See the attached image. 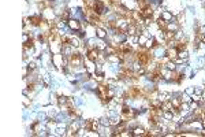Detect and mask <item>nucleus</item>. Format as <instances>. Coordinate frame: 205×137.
<instances>
[{
  "label": "nucleus",
  "instance_id": "f257e3e1",
  "mask_svg": "<svg viewBox=\"0 0 205 137\" xmlns=\"http://www.w3.org/2000/svg\"><path fill=\"white\" fill-rule=\"evenodd\" d=\"M41 14H43L44 21H48V22H52V21L56 18V13H55L54 7H47V8H44Z\"/></svg>",
  "mask_w": 205,
  "mask_h": 137
},
{
  "label": "nucleus",
  "instance_id": "f03ea898",
  "mask_svg": "<svg viewBox=\"0 0 205 137\" xmlns=\"http://www.w3.org/2000/svg\"><path fill=\"white\" fill-rule=\"evenodd\" d=\"M63 60H64V56L63 54H52V58H51V62L54 63V66L57 68V70H60L62 66H63Z\"/></svg>",
  "mask_w": 205,
  "mask_h": 137
},
{
  "label": "nucleus",
  "instance_id": "7ed1b4c3",
  "mask_svg": "<svg viewBox=\"0 0 205 137\" xmlns=\"http://www.w3.org/2000/svg\"><path fill=\"white\" fill-rule=\"evenodd\" d=\"M152 54H153V56L157 58V59H164L165 55H167V49L163 48L162 45H159V47H155L152 49Z\"/></svg>",
  "mask_w": 205,
  "mask_h": 137
},
{
  "label": "nucleus",
  "instance_id": "20e7f679",
  "mask_svg": "<svg viewBox=\"0 0 205 137\" xmlns=\"http://www.w3.org/2000/svg\"><path fill=\"white\" fill-rule=\"evenodd\" d=\"M67 25H68V27H70V29H71L73 32H78V30H81V26H82L81 21L75 19V18H70V19L67 21Z\"/></svg>",
  "mask_w": 205,
  "mask_h": 137
},
{
  "label": "nucleus",
  "instance_id": "39448f33",
  "mask_svg": "<svg viewBox=\"0 0 205 137\" xmlns=\"http://www.w3.org/2000/svg\"><path fill=\"white\" fill-rule=\"evenodd\" d=\"M100 49H97V48H92V49H89L87 51V54H86V56L90 60H93V62H97L98 60V56H100Z\"/></svg>",
  "mask_w": 205,
  "mask_h": 137
},
{
  "label": "nucleus",
  "instance_id": "423d86ee",
  "mask_svg": "<svg viewBox=\"0 0 205 137\" xmlns=\"http://www.w3.org/2000/svg\"><path fill=\"white\" fill-rule=\"evenodd\" d=\"M178 48H175V47H170L167 49V55H165V56H167V59L168 60H174V59H176L178 58Z\"/></svg>",
  "mask_w": 205,
  "mask_h": 137
},
{
  "label": "nucleus",
  "instance_id": "0eeeda50",
  "mask_svg": "<svg viewBox=\"0 0 205 137\" xmlns=\"http://www.w3.org/2000/svg\"><path fill=\"white\" fill-rule=\"evenodd\" d=\"M68 44H70L73 48H79L82 43H81V38H78L75 34H71L70 38H68Z\"/></svg>",
  "mask_w": 205,
  "mask_h": 137
},
{
  "label": "nucleus",
  "instance_id": "6e6552de",
  "mask_svg": "<svg viewBox=\"0 0 205 137\" xmlns=\"http://www.w3.org/2000/svg\"><path fill=\"white\" fill-rule=\"evenodd\" d=\"M160 18H163L164 21H167V22H171V21H176V18L172 15L171 11L168 10H162V13H160Z\"/></svg>",
  "mask_w": 205,
  "mask_h": 137
},
{
  "label": "nucleus",
  "instance_id": "1a4fd4ad",
  "mask_svg": "<svg viewBox=\"0 0 205 137\" xmlns=\"http://www.w3.org/2000/svg\"><path fill=\"white\" fill-rule=\"evenodd\" d=\"M155 38H156L157 43H165L167 38H165V30L164 29H159V30L156 32V34H155Z\"/></svg>",
  "mask_w": 205,
  "mask_h": 137
},
{
  "label": "nucleus",
  "instance_id": "9d476101",
  "mask_svg": "<svg viewBox=\"0 0 205 137\" xmlns=\"http://www.w3.org/2000/svg\"><path fill=\"white\" fill-rule=\"evenodd\" d=\"M133 136L142 137V136H148V133H146V130H145L142 126H135L134 129H133Z\"/></svg>",
  "mask_w": 205,
  "mask_h": 137
},
{
  "label": "nucleus",
  "instance_id": "9b49d317",
  "mask_svg": "<svg viewBox=\"0 0 205 137\" xmlns=\"http://www.w3.org/2000/svg\"><path fill=\"white\" fill-rule=\"evenodd\" d=\"M165 30H167V32H174V33H175V32L179 30V24L176 22V21H174V22L171 21V22H168V24H167Z\"/></svg>",
  "mask_w": 205,
  "mask_h": 137
},
{
  "label": "nucleus",
  "instance_id": "f8f14e48",
  "mask_svg": "<svg viewBox=\"0 0 205 137\" xmlns=\"http://www.w3.org/2000/svg\"><path fill=\"white\" fill-rule=\"evenodd\" d=\"M107 36H108V32L105 30L104 27H101V26H97L96 27V37L97 38H107Z\"/></svg>",
  "mask_w": 205,
  "mask_h": 137
},
{
  "label": "nucleus",
  "instance_id": "ddd939ff",
  "mask_svg": "<svg viewBox=\"0 0 205 137\" xmlns=\"http://www.w3.org/2000/svg\"><path fill=\"white\" fill-rule=\"evenodd\" d=\"M107 62H109L111 65H116V63H121V58L118 56V54H111L107 55Z\"/></svg>",
  "mask_w": 205,
  "mask_h": 137
},
{
  "label": "nucleus",
  "instance_id": "4468645a",
  "mask_svg": "<svg viewBox=\"0 0 205 137\" xmlns=\"http://www.w3.org/2000/svg\"><path fill=\"white\" fill-rule=\"evenodd\" d=\"M155 43H157L156 38H155V36H149L148 40H146V43H145V45H144V48L145 49H151V48L155 47Z\"/></svg>",
  "mask_w": 205,
  "mask_h": 137
},
{
  "label": "nucleus",
  "instance_id": "2eb2a0df",
  "mask_svg": "<svg viewBox=\"0 0 205 137\" xmlns=\"http://www.w3.org/2000/svg\"><path fill=\"white\" fill-rule=\"evenodd\" d=\"M157 99L160 100L162 103L167 102V100H171V93H168V92H162V93H159V95H157Z\"/></svg>",
  "mask_w": 205,
  "mask_h": 137
},
{
  "label": "nucleus",
  "instance_id": "dca6fc26",
  "mask_svg": "<svg viewBox=\"0 0 205 137\" xmlns=\"http://www.w3.org/2000/svg\"><path fill=\"white\" fill-rule=\"evenodd\" d=\"M86 45H87L89 49H92V48H97V40H96V37L86 38Z\"/></svg>",
  "mask_w": 205,
  "mask_h": 137
},
{
  "label": "nucleus",
  "instance_id": "f3484780",
  "mask_svg": "<svg viewBox=\"0 0 205 137\" xmlns=\"http://www.w3.org/2000/svg\"><path fill=\"white\" fill-rule=\"evenodd\" d=\"M174 116H175V114L172 113L171 110H168V111H163V118H165L167 121H172V119H174Z\"/></svg>",
  "mask_w": 205,
  "mask_h": 137
},
{
  "label": "nucleus",
  "instance_id": "a211bd4d",
  "mask_svg": "<svg viewBox=\"0 0 205 137\" xmlns=\"http://www.w3.org/2000/svg\"><path fill=\"white\" fill-rule=\"evenodd\" d=\"M167 24H168V22H167V21H164L163 18H159V19L156 21V25H157L159 29H164V30H165V26H167Z\"/></svg>",
  "mask_w": 205,
  "mask_h": 137
},
{
  "label": "nucleus",
  "instance_id": "6ab92c4d",
  "mask_svg": "<svg viewBox=\"0 0 205 137\" xmlns=\"http://www.w3.org/2000/svg\"><path fill=\"white\" fill-rule=\"evenodd\" d=\"M181 99H182V102L183 103H190L192 102V95L183 92V93H181Z\"/></svg>",
  "mask_w": 205,
  "mask_h": 137
},
{
  "label": "nucleus",
  "instance_id": "aec40b11",
  "mask_svg": "<svg viewBox=\"0 0 205 137\" xmlns=\"http://www.w3.org/2000/svg\"><path fill=\"white\" fill-rule=\"evenodd\" d=\"M100 123L103 125V126H111V119L108 118L107 115H104L103 118L100 119Z\"/></svg>",
  "mask_w": 205,
  "mask_h": 137
},
{
  "label": "nucleus",
  "instance_id": "412c9836",
  "mask_svg": "<svg viewBox=\"0 0 205 137\" xmlns=\"http://www.w3.org/2000/svg\"><path fill=\"white\" fill-rule=\"evenodd\" d=\"M178 58H181V59H183V60L187 62V59H189V52L186 51V49H183V51H179V52H178Z\"/></svg>",
  "mask_w": 205,
  "mask_h": 137
},
{
  "label": "nucleus",
  "instance_id": "4be33fe9",
  "mask_svg": "<svg viewBox=\"0 0 205 137\" xmlns=\"http://www.w3.org/2000/svg\"><path fill=\"white\" fill-rule=\"evenodd\" d=\"M146 40H148V36H146V34H140V37H138V45H142V47H144Z\"/></svg>",
  "mask_w": 205,
  "mask_h": 137
},
{
  "label": "nucleus",
  "instance_id": "5701e85b",
  "mask_svg": "<svg viewBox=\"0 0 205 137\" xmlns=\"http://www.w3.org/2000/svg\"><path fill=\"white\" fill-rule=\"evenodd\" d=\"M197 33L200 36H204L205 34V25H198V29H197Z\"/></svg>",
  "mask_w": 205,
  "mask_h": 137
},
{
  "label": "nucleus",
  "instance_id": "b1692460",
  "mask_svg": "<svg viewBox=\"0 0 205 137\" xmlns=\"http://www.w3.org/2000/svg\"><path fill=\"white\" fill-rule=\"evenodd\" d=\"M194 93L202 95V93H204V89H202V86H195V88H194Z\"/></svg>",
  "mask_w": 205,
  "mask_h": 137
},
{
  "label": "nucleus",
  "instance_id": "393cba45",
  "mask_svg": "<svg viewBox=\"0 0 205 137\" xmlns=\"http://www.w3.org/2000/svg\"><path fill=\"white\" fill-rule=\"evenodd\" d=\"M185 92L189 93V95H193V93H194V86H189V88H186Z\"/></svg>",
  "mask_w": 205,
  "mask_h": 137
},
{
  "label": "nucleus",
  "instance_id": "a878e982",
  "mask_svg": "<svg viewBox=\"0 0 205 137\" xmlns=\"http://www.w3.org/2000/svg\"><path fill=\"white\" fill-rule=\"evenodd\" d=\"M201 6H202V8H205V0H202L201 1Z\"/></svg>",
  "mask_w": 205,
  "mask_h": 137
},
{
  "label": "nucleus",
  "instance_id": "bb28decb",
  "mask_svg": "<svg viewBox=\"0 0 205 137\" xmlns=\"http://www.w3.org/2000/svg\"><path fill=\"white\" fill-rule=\"evenodd\" d=\"M202 100H204V103H205V92L202 93Z\"/></svg>",
  "mask_w": 205,
  "mask_h": 137
},
{
  "label": "nucleus",
  "instance_id": "cd10ccee",
  "mask_svg": "<svg viewBox=\"0 0 205 137\" xmlns=\"http://www.w3.org/2000/svg\"><path fill=\"white\" fill-rule=\"evenodd\" d=\"M133 1H138V0H133Z\"/></svg>",
  "mask_w": 205,
  "mask_h": 137
},
{
  "label": "nucleus",
  "instance_id": "c85d7f7f",
  "mask_svg": "<svg viewBox=\"0 0 205 137\" xmlns=\"http://www.w3.org/2000/svg\"><path fill=\"white\" fill-rule=\"evenodd\" d=\"M201 1H202V0H201Z\"/></svg>",
  "mask_w": 205,
  "mask_h": 137
}]
</instances>
